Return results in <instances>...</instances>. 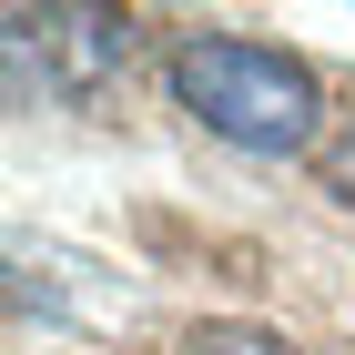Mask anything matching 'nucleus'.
<instances>
[{
	"label": "nucleus",
	"mask_w": 355,
	"mask_h": 355,
	"mask_svg": "<svg viewBox=\"0 0 355 355\" xmlns=\"http://www.w3.org/2000/svg\"><path fill=\"white\" fill-rule=\"evenodd\" d=\"M173 102H183L214 142H234V153H304L315 122H325L315 61L274 51V41H234V31L173 51Z\"/></svg>",
	"instance_id": "nucleus-1"
},
{
	"label": "nucleus",
	"mask_w": 355,
	"mask_h": 355,
	"mask_svg": "<svg viewBox=\"0 0 355 355\" xmlns=\"http://www.w3.org/2000/svg\"><path fill=\"white\" fill-rule=\"evenodd\" d=\"M183 355H295V345H284V335H264V325H193Z\"/></svg>",
	"instance_id": "nucleus-2"
},
{
	"label": "nucleus",
	"mask_w": 355,
	"mask_h": 355,
	"mask_svg": "<svg viewBox=\"0 0 355 355\" xmlns=\"http://www.w3.org/2000/svg\"><path fill=\"white\" fill-rule=\"evenodd\" d=\"M325 193H335V203H355V122L325 142Z\"/></svg>",
	"instance_id": "nucleus-3"
}]
</instances>
